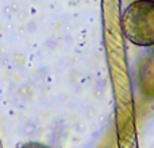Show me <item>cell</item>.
<instances>
[{
    "label": "cell",
    "mask_w": 154,
    "mask_h": 148,
    "mask_svg": "<svg viewBox=\"0 0 154 148\" xmlns=\"http://www.w3.org/2000/svg\"><path fill=\"white\" fill-rule=\"evenodd\" d=\"M122 32L133 45L154 46V1L135 0L126 7L120 20Z\"/></svg>",
    "instance_id": "6da1fadb"
},
{
    "label": "cell",
    "mask_w": 154,
    "mask_h": 148,
    "mask_svg": "<svg viewBox=\"0 0 154 148\" xmlns=\"http://www.w3.org/2000/svg\"><path fill=\"white\" fill-rule=\"evenodd\" d=\"M137 86L143 97L154 100V51L142 57L137 69Z\"/></svg>",
    "instance_id": "7a4b0ae2"
},
{
    "label": "cell",
    "mask_w": 154,
    "mask_h": 148,
    "mask_svg": "<svg viewBox=\"0 0 154 148\" xmlns=\"http://www.w3.org/2000/svg\"><path fill=\"white\" fill-rule=\"evenodd\" d=\"M20 148H50V147L45 146V144H42V143H27V144H24V146H22Z\"/></svg>",
    "instance_id": "3957f363"
},
{
    "label": "cell",
    "mask_w": 154,
    "mask_h": 148,
    "mask_svg": "<svg viewBox=\"0 0 154 148\" xmlns=\"http://www.w3.org/2000/svg\"><path fill=\"white\" fill-rule=\"evenodd\" d=\"M152 1H154V0H152Z\"/></svg>",
    "instance_id": "277c9868"
}]
</instances>
